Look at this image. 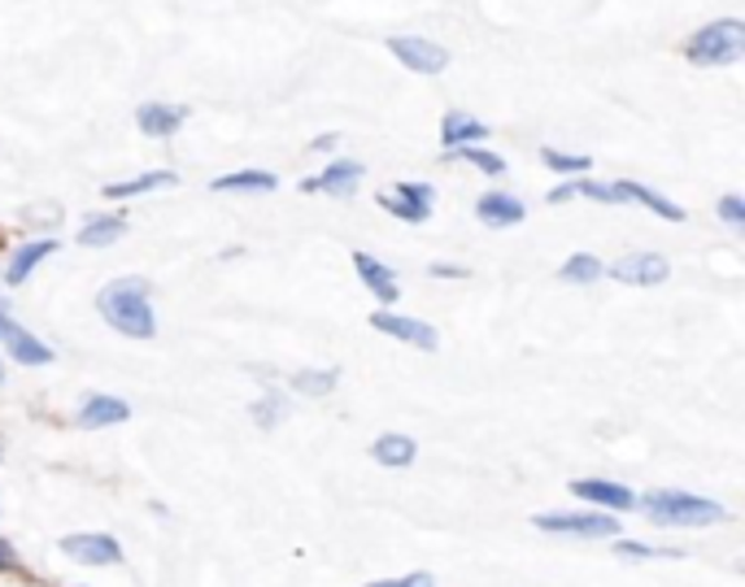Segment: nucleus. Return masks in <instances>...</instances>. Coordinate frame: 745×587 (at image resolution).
<instances>
[{
    "label": "nucleus",
    "instance_id": "f257e3e1",
    "mask_svg": "<svg viewBox=\"0 0 745 587\" xmlns=\"http://www.w3.org/2000/svg\"><path fill=\"white\" fill-rule=\"evenodd\" d=\"M97 309L119 336H131V340L157 336V318H153V305H148V279H140V274L105 283L101 296H97Z\"/></svg>",
    "mask_w": 745,
    "mask_h": 587
},
{
    "label": "nucleus",
    "instance_id": "f03ea898",
    "mask_svg": "<svg viewBox=\"0 0 745 587\" xmlns=\"http://www.w3.org/2000/svg\"><path fill=\"white\" fill-rule=\"evenodd\" d=\"M636 505L654 527H711V522L729 518V509L720 500H707V496H693L680 487L645 492V496H636Z\"/></svg>",
    "mask_w": 745,
    "mask_h": 587
},
{
    "label": "nucleus",
    "instance_id": "7ed1b4c3",
    "mask_svg": "<svg viewBox=\"0 0 745 587\" xmlns=\"http://www.w3.org/2000/svg\"><path fill=\"white\" fill-rule=\"evenodd\" d=\"M685 53L693 66H737L745 57V26L737 18H720V22L702 26Z\"/></svg>",
    "mask_w": 745,
    "mask_h": 587
},
{
    "label": "nucleus",
    "instance_id": "20e7f679",
    "mask_svg": "<svg viewBox=\"0 0 745 587\" xmlns=\"http://www.w3.org/2000/svg\"><path fill=\"white\" fill-rule=\"evenodd\" d=\"M541 531L549 535H576V540H620L623 522H615V513H536L532 518Z\"/></svg>",
    "mask_w": 745,
    "mask_h": 587
},
{
    "label": "nucleus",
    "instance_id": "39448f33",
    "mask_svg": "<svg viewBox=\"0 0 745 587\" xmlns=\"http://www.w3.org/2000/svg\"><path fill=\"white\" fill-rule=\"evenodd\" d=\"M388 53H392L405 70H414V75H441V70L449 66V53H445L441 44H432L427 35H392V39H388Z\"/></svg>",
    "mask_w": 745,
    "mask_h": 587
},
{
    "label": "nucleus",
    "instance_id": "423d86ee",
    "mask_svg": "<svg viewBox=\"0 0 745 587\" xmlns=\"http://www.w3.org/2000/svg\"><path fill=\"white\" fill-rule=\"evenodd\" d=\"M379 205L392 214V218H401V223H427L432 218V205H436V192H432V183H397V192H383L379 196Z\"/></svg>",
    "mask_w": 745,
    "mask_h": 587
},
{
    "label": "nucleus",
    "instance_id": "0eeeda50",
    "mask_svg": "<svg viewBox=\"0 0 745 587\" xmlns=\"http://www.w3.org/2000/svg\"><path fill=\"white\" fill-rule=\"evenodd\" d=\"M371 327L379 331V336H392V340H401V345H410V349L432 352L436 345H441L436 327H427V323H419V318H405V314H388V309H379V314H371Z\"/></svg>",
    "mask_w": 745,
    "mask_h": 587
},
{
    "label": "nucleus",
    "instance_id": "6e6552de",
    "mask_svg": "<svg viewBox=\"0 0 745 587\" xmlns=\"http://www.w3.org/2000/svg\"><path fill=\"white\" fill-rule=\"evenodd\" d=\"M667 274H671V266L658 252H627L611 266V279H620L627 287H658V283H667Z\"/></svg>",
    "mask_w": 745,
    "mask_h": 587
},
{
    "label": "nucleus",
    "instance_id": "1a4fd4ad",
    "mask_svg": "<svg viewBox=\"0 0 745 587\" xmlns=\"http://www.w3.org/2000/svg\"><path fill=\"white\" fill-rule=\"evenodd\" d=\"M62 553L70 562H84V566H114L123 562V544L114 535H101V531H88V535H66L62 540Z\"/></svg>",
    "mask_w": 745,
    "mask_h": 587
},
{
    "label": "nucleus",
    "instance_id": "9d476101",
    "mask_svg": "<svg viewBox=\"0 0 745 587\" xmlns=\"http://www.w3.org/2000/svg\"><path fill=\"white\" fill-rule=\"evenodd\" d=\"M0 340H4V349H9V357H13L18 365H48V361H53V349H48L44 340H35L31 331H22V327L9 318L4 305H0Z\"/></svg>",
    "mask_w": 745,
    "mask_h": 587
},
{
    "label": "nucleus",
    "instance_id": "9b49d317",
    "mask_svg": "<svg viewBox=\"0 0 745 587\" xmlns=\"http://www.w3.org/2000/svg\"><path fill=\"white\" fill-rule=\"evenodd\" d=\"M571 492L589 505H598L602 513H623V509H636V492L623 487V483H611V478H576Z\"/></svg>",
    "mask_w": 745,
    "mask_h": 587
},
{
    "label": "nucleus",
    "instance_id": "f8f14e48",
    "mask_svg": "<svg viewBox=\"0 0 745 587\" xmlns=\"http://www.w3.org/2000/svg\"><path fill=\"white\" fill-rule=\"evenodd\" d=\"M354 270H358V279H363V287L371 292L379 305H392L397 296H401V283H397V274L371 257V252H354Z\"/></svg>",
    "mask_w": 745,
    "mask_h": 587
},
{
    "label": "nucleus",
    "instance_id": "ddd939ff",
    "mask_svg": "<svg viewBox=\"0 0 745 587\" xmlns=\"http://www.w3.org/2000/svg\"><path fill=\"white\" fill-rule=\"evenodd\" d=\"M476 218L485 223V227H519L523 218H527V210H523V201L519 196H510V192H485L480 201H476Z\"/></svg>",
    "mask_w": 745,
    "mask_h": 587
},
{
    "label": "nucleus",
    "instance_id": "4468645a",
    "mask_svg": "<svg viewBox=\"0 0 745 587\" xmlns=\"http://www.w3.org/2000/svg\"><path fill=\"white\" fill-rule=\"evenodd\" d=\"M184 122H188V110H184V105L148 101V105H140V110H135V126H140L144 135H153V139H170Z\"/></svg>",
    "mask_w": 745,
    "mask_h": 587
},
{
    "label": "nucleus",
    "instance_id": "2eb2a0df",
    "mask_svg": "<svg viewBox=\"0 0 745 587\" xmlns=\"http://www.w3.org/2000/svg\"><path fill=\"white\" fill-rule=\"evenodd\" d=\"M57 248H62L57 239H26V244H18V248H13V257H9V266H4V283H9V287L26 283V279H31V270H35L44 257H53Z\"/></svg>",
    "mask_w": 745,
    "mask_h": 587
},
{
    "label": "nucleus",
    "instance_id": "dca6fc26",
    "mask_svg": "<svg viewBox=\"0 0 745 587\" xmlns=\"http://www.w3.org/2000/svg\"><path fill=\"white\" fill-rule=\"evenodd\" d=\"M476 139H489V126H485L480 117L463 114V110H449V114L441 117V144H445V153L471 148Z\"/></svg>",
    "mask_w": 745,
    "mask_h": 587
},
{
    "label": "nucleus",
    "instance_id": "f3484780",
    "mask_svg": "<svg viewBox=\"0 0 745 587\" xmlns=\"http://www.w3.org/2000/svg\"><path fill=\"white\" fill-rule=\"evenodd\" d=\"M363 179V166L358 161H327V170L319 179L305 183V192H327V196H349Z\"/></svg>",
    "mask_w": 745,
    "mask_h": 587
},
{
    "label": "nucleus",
    "instance_id": "a211bd4d",
    "mask_svg": "<svg viewBox=\"0 0 745 587\" xmlns=\"http://www.w3.org/2000/svg\"><path fill=\"white\" fill-rule=\"evenodd\" d=\"M126 418H131V405L119 400V396H92V400H84V409H79V427H88V431L114 427V422H126Z\"/></svg>",
    "mask_w": 745,
    "mask_h": 587
},
{
    "label": "nucleus",
    "instance_id": "6ab92c4d",
    "mask_svg": "<svg viewBox=\"0 0 745 587\" xmlns=\"http://www.w3.org/2000/svg\"><path fill=\"white\" fill-rule=\"evenodd\" d=\"M615 188H620L623 201H636V205L654 210V214L667 218V223H685V210H680L676 201H667V196H658V192H649V188H641V183H615Z\"/></svg>",
    "mask_w": 745,
    "mask_h": 587
},
{
    "label": "nucleus",
    "instance_id": "aec40b11",
    "mask_svg": "<svg viewBox=\"0 0 745 587\" xmlns=\"http://www.w3.org/2000/svg\"><path fill=\"white\" fill-rule=\"evenodd\" d=\"M414 453H419V444H414L410 436H392V431H388V436H379V440L371 444L375 462H379V466H392V470L410 466V462H414Z\"/></svg>",
    "mask_w": 745,
    "mask_h": 587
},
{
    "label": "nucleus",
    "instance_id": "412c9836",
    "mask_svg": "<svg viewBox=\"0 0 745 587\" xmlns=\"http://www.w3.org/2000/svg\"><path fill=\"white\" fill-rule=\"evenodd\" d=\"M123 232H126V218L101 214V218H88V223L79 227V244H84V248H105V244H119Z\"/></svg>",
    "mask_w": 745,
    "mask_h": 587
},
{
    "label": "nucleus",
    "instance_id": "4be33fe9",
    "mask_svg": "<svg viewBox=\"0 0 745 587\" xmlns=\"http://www.w3.org/2000/svg\"><path fill=\"white\" fill-rule=\"evenodd\" d=\"M275 174L270 170H241V174H223V179H214L210 188L214 192H275Z\"/></svg>",
    "mask_w": 745,
    "mask_h": 587
},
{
    "label": "nucleus",
    "instance_id": "5701e85b",
    "mask_svg": "<svg viewBox=\"0 0 745 587\" xmlns=\"http://www.w3.org/2000/svg\"><path fill=\"white\" fill-rule=\"evenodd\" d=\"M153 188H175V174L170 170H153V174L126 179V183H105V196L110 201H126V196H140V192H153Z\"/></svg>",
    "mask_w": 745,
    "mask_h": 587
},
{
    "label": "nucleus",
    "instance_id": "b1692460",
    "mask_svg": "<svg viewBox=\"0 0 745 587\" xmlns=\"http://www.w3.org/2000/svg\"><path fill=\"white\" fill-rule=\"evenodd\" d=\"M336 379H341V370H297V374H292V392H301V396H327V392L336 387Z\"/></svg>",
    "mask_w": 745,
    "mask_h": 587
},
{
    "label": "nucleus",
    "instance_id": "393cba45",
    "mask_svg": "<svg viewBox=\"0 0 745 587\" xmlns=\"http://www.w3.org/2000/svg\"><path fill=\"white\" fill-rule=\"evenodd\" d=\"M558 274H563L567 283H598V279H602V261H598L593 252H576V257L563 261Z\"/></svg>",
    "mask_w": 745,
    "mask_h": 587
},
{
    "label": "nucleus",
    "instance_id": "a878e982",
    "mask_svg": "<svg viewBox=\"0 0 745 587\" xmlns=\"http://www.w3.org/2000/svg\"><path fill=\"white\" fill-rule=\"evenodd\" d=\"M449 157H463V161H471L476 170H485V174H505V161L489 153V148H480V144H471V148H454Z\"/></svg>",
    "mask_w": 745,
    "mask_h": 587
},
{
    "label": "nucleus",
    "instance_id": "bb28decb",
    "mask_svg": "<svg viewBox=\"0 0 745 587\" xmlns=\"http://www.w3.org/2000/svg\"><path fill=\"white\" fill-rule=\"evenodd\" d=\"M545 166L558 170V174H585L593 161L580 157V153H558V148H545Z\"/></svg>",
    "mask_w": 745,
    "mask_h": 587
},
{
    "label": "nucleus",
    "instance_id": "cd10ccee",
    "mask_svg": "<svg viewBox=\"0 0 745 587\" xmlns=\"http://www.w3.org/2000/svg\"><path fill=\"white\" fill-rule=\"evenodd\" d=\"M576 196H589V201H602V205H623L615 183H593V179H580V183H576Z\"/></svg>",
    "mask_w": 745,
    "mask_h": 587
},
{
    "label": "nucleus",
    "instance_id": "c85d7f7f",
    "mask_svg": "<svg viewBox=\"0 0 745 587\" xmlns=\"http://www.w3.org/2000/svg\"><path fill=\"white\" fill-rule=\"evenodd\" d=\"M615 557H623V562H645V557H663L654 544H645V540H620L615 544Z\"/></svg>",
    "mask_w": 745,
    "mask_h": 587
},
{
    "label": "nucleus",
    "instance_id": "c756f323",
    "mask_svg": "<svg viewBox=\"0 0 745 587\" xmlns=\"http://www.w3.org/2000/svg\"><path fill=\"white\" fill-rule=\"evenodd\" d=\"M248 414H253L262 427H275V422H279V414H283V400H279V396H262Z\"/></svg>",
    "mask_w": 745,
    "mask_h": 587
},
{
    "label": "nucleus",
    "instance_id": "7c9ffc66",
    "mask_svg": "<svg viewBox=\"0 0 745 587\" xmlns=\"http://www.w3.org/2000/svg\"><path fill=\"white\" fill-rule=\"evenodd\" d=\"M367 587H436L432 575H423V571H414V575H401V579H375Z\"/></svg>",
    "mask_w": 745,
    "mask_h": 587
},
{
    "label": "nucleus",
    "instance_id": "2f4dec72",
    "mask_svg": "<svg viewBox=\"0 0 745 587\" xmlns=\"http://www.w3.org/2000/svg\"><path fill=\"white\" fill-rule=\"evenodd\" d=\"M720 218H724L729 227H742V223H745V201H742V196H724V201H720Z\"/></svg>",
    "mask_w": 745,
    "mask_h": 587
},
{
    "label": "nucleus",
    "instance_id": "473e14b6",
    "mask_svg": "<svg viewBox=\"0 0 745 587\" xmlns=\"http://www.w3.org/2000/svg\"><path fill=\"white\" fill-rule=\"evenodd\" d=\"M549 201H554V205H563V201H576V183H558V188L549 192Z\"/></svg>",
    "mask_w": 745,
    "mask_h": 587
},
{
    "label": "nucleus",
    "instance_id": "72a5a7b5",
    "mask_svg": "<svg viewBox=\"0 0 745 587\" xmlns=\"http://www.w3.org/2000/svg\"><path fill=\"white\" fill-rule=\"evenodd\" d=\"M332 148H336V135H319L314 139V153H332Z\"/></svg>",
    "mask_w": 745,
    "mask_h": 587
},
{
    "label": "nucleus",
    "instance_id": "f704fd0d",
    "mask_svg": "<svg viewBox=\"0 0 745 587\" xmlns=\"http://www.w3.org/2000/svg\"><path fill=\"white\" fill-rule=\"evenodd\" d=\"M432 274H449V279H463V270H458V266H432Z\"/></svg>",
    "mask_w": 745,
    "mask_h": 587
},
{
    "label": "nucleus",
    "instance_id": "c9c22d12",
    "mask_svg": "<svg viewBox=\"0 0 745 587\" xmlns=\"http://www.w3.org/2000/svg\"><path fill=\"white\" fill-rule=\"evenodd\" d=\"M0 383H4V361H0Z\"/></svg>",
    "mask_w": 745,
    "mask_h": 587
}]
</instances>
